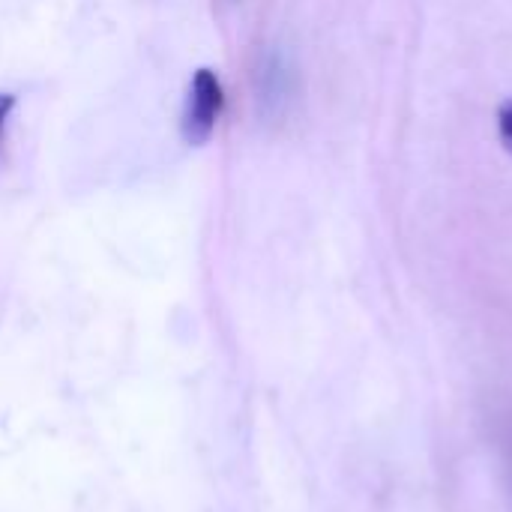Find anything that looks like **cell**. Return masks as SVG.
I'll return each mask as SVG.
<instances>
[{"instance_id": "obj_1", "label": "cell", "mask_w": 512, "mask_h": 512, "mask_svg": "<svg viewBox=\"0 0 512 512\" xmlns=\"http://www.w3.org/2000/svg\"><path fill=\"white\" fill-rule=\"evenodd\" d=\"M225 111V87L222 78L210 69L201 66L192 72L189 90H186V102H183V114H180V135L186 144L201 147L213 138L219 117Z\"/></svg>"}, {"instance_id": "obj_2", "label": "cell", "mask_w": 512, "mask_h": 512, "mask_svg": "<svg viewBox=\"0 0 512 512\" xmlns=\"http://www.w3.org/2000/svg\"><path fill=\"white\" fill-rule=\"evenodd\" d=\"M297 96V72L279 48H267L255 69V99L261 114L282 117Z\"/></svg>"}, {"instance_id": "obj_3", "label": "cell", "mask_w": 512, "mask_h": 512, "mask_svg": "<svg viewBox=\"0 0 512 512\" xmlns=\"http://www.w3.org/2000/svg\"><path fill=\"white\" fill-rule=\"evenodd\" d=\"M498 132H501V141L512 150V102H507V105L498 111Z\"/></svg>"}, {"instance_id": "obj_4", "label": "cell", "mask_w": 512, "mask_h": 512, "mask_svg": "<svg viewBox=\"0 0 512 512\" xmlns=\"http://www.w3.org/2000/svg\"><path fill=\"white\" fill-rule=\"evenodd\" d=\"M12 108H15V96L12 93H0V135L6 129V120H9Z\"/></svg>"}]
</instances>
